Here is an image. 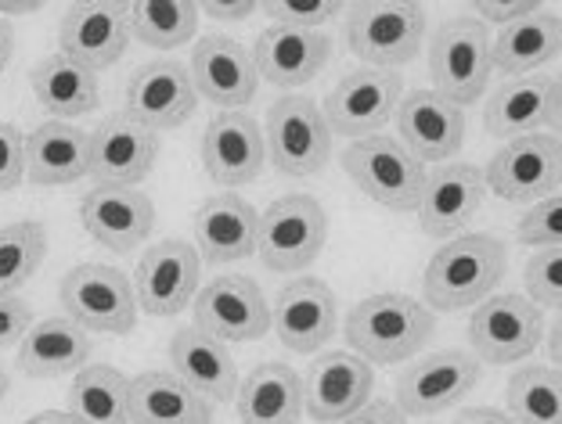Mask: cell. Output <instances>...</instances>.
Here are the masks:
<instances>
[{
	"instance_id": "obj_1",
	"label": "cell",
	"mask_w": 562,
	"mask_h": 424,
	"mask_svg": "<svg viewBox=\"0 0 562 424\" xmlns=\"http://www.w3.org/2000/svg\"><path fill=\"white\" fill-rule=\"evenodd\" d=\"M437 331V313L401 291L368 295L347 313V345L368 364H404L426 349Z\"/></svg>"
},
{
	"instance_id": "obj_2",
	"label": "cell",
	"mask_w": 562,
	"mask_h": 424,
	"mask_svg": "<svg viewBox=\"0 0 562 424\" xmlns=\"http://www.w3.org/2000/svg\"><path fill=\"white\" fill-rule=\"evenodd\" d=\"M505 241L494 234H462L432 252L422 274V295L432 313H458L480 306L505 277Z\"/></svg>"
},
{
	"instance_id": "obj_3",
	"label": "cell",
	"mask_w": 562,
	"mask_h": 424,
	"mask_svg": "<svg viewBox=\"0 0 562 424\" xmlns=\"http://www.w3.org/2000/svg\"><path fill=\"white\" fill-rule=\"evenodd\" d=\"M491 33L472 15H458L437 25L429 44L432 90L454 101L458 108L476 105L491 83Z\"/></svg>"
},
{
	"instance_id": "obj_4",
	"label": "cell",
	"mask_w": 562,
	"mask_h": 424,
	"mask_svg": "<svg viewBox=\"0 0 562 424\" xmlns=\"http://www.w3.org/2000/svg\"><path fill=\"white\" fill-rule=\"evenodd\" d=\"M347 44L364 69H401L418 58L426 44V11L418 4H353L347 15Z\"/></svg>"
},
{
	"instance_id": "obj_5",
	"label": "cell",
	"mask_w": 562,
	"mask_h": 424,
	"mask_svg": "<svg viewBox=\"0 0 562 424\" xmlns=\"http://www.w3.org/2000/svg\"><path fill=\"white\" fill-rule=\"evenodd\" d=\"M267 156L281 176H317L331 159V130L317 101L285 94L267 108Z\"/></svg>"
},
{
	"instance_id": "obj_6",
	"label": "cell",
	"mask_w": 562,
	"mask_h": 424,
	"mask_svg": "<svg viewBox=\"0 0 562 424\" xmlns=\"http://www.w3.org/2000/svg\"><path fill=\"white\" fill-rule=\"evenodd\" d=\"M328 216L322 202L311 195H285L257 220V252L260 263L274 274L311 266L325 249Z\"/></svg>"
},
{
	"instance_id": "obj_7",
	"label": "cell",
	"mask_w": 562,
	"mask_h": 424,
	"mask_svg": "<svg viewBox=\"0 0 562 424\" xmlns=\"http://www.w3.org/2000/svg\"><path fill=\"white\" fill-rule=\"evenodd\" d=\"M61 306L66 317L83 331L126 335L137 324V299L131 277L105 263H80L61 277Z\"/></svg>"
},
{
	"instance_id": "obj_8",
	"label": "cell",
	"mask_w": 562,
	"mask_h": 424,
	"mask_svg": "<svg viewBox=\"0 0 562 424\" xmlns=\"http://www.w3.org/2000/svg\"><path fill=\"white\" fill-rule=\"evenodd\" d=\"M342 170L368 198L393 213H412L418 205L426 165L412 159L393 137H364L342 151Z\"/></svg>"
},
{
	"instance_id": "obj_9",
	"label": "cell",
	"mask_w": 562,
	"mask_h": 424,
	"mask_svg": "<svg viewBox=\"0 0 562 424\" xmlns=\"http://www.w3.org/2000/svg\"><path fill=\"white\" fill-rule=\"evenodd\" d=\"M544 339V313L522 295H487L469 320V342L480 364H519Z\"/></svg>"
},
{
	"instance_id": "obj_10",
	"label": "cell",
	"mask_w": 562,
	"mask_h": 424,
	"mask_svg": "<svg viewBox=\"0 0 562 424\" xmlns=\"http://www.w3.org/2000/svg\"><path fill=\"white\" fill-rule=\"evenodd\" d=\"M480 381V359L462 349H437L397 375V410L404 417H432L465 400Z\"/></svg>"
},
{
	"instance_id": "obj_11",
	"label": "cell",
	"mask_w": 562,
	"mask_h": 424,
	"mask_svg": "<svg viewBox=\"0 0 562 424\" xmlns=\"http://www.w3.org/2000/svg\"><path fill=\"white\" fill-rule=\"evenodd\" d=\"M559 180L562 148L559 134L548 130L508 140L483 170V184L505 202H541L548 195H559Z\"/></svg>"
},
{
	"instance_id": "obj_12",
	"label": "cell",
	"mask_w": 562,
	"mask_h": 424,
	"mask_svg": "<svg viewBox=\"0 0 562 424\" xmlns=\"http://www.w3.org/2000/svg\"><path fill=\"white\" fill-rule=\"evenodd\" d=\"M199 277H202V260L191 241L184 238L156 241L137 260L131 280L137 310H145L148 317H177L195 299Z\"/></svg>"
},
{
	"instance_id": "obj_13",
	"label": "cell",
	"mask_w": 562,
	"mask_h": 424,
	"mask_svg": "<svg viewBox=\"0 0 562 424\" xmlns=\"http://www.w3.org/2000/svg\"><path fill=\"white\" fill-rule=\"evenodd\" d=\"M404 98V80L386 69H353L325 98V123L331 134L364 140L393 119Z\"/></svg>"
},
{
	"instance_id": "obj_14",
	"label": "cell",
	"mask_w": 562,
	"mask_h": 424,
	"mask_svg": "<svg viewBox=\"0 0 562 424\" xmlns=\"http://www.w3.org/2000/svg\"><path fill=\"white\" fill-rule=\"evenodd\" d=\"M303 381V410L317 424H339L357 414L375 389V370L368 359L350 349L317 353V359L306 367Z\"/></svg>"
},
{
	"instance_id": "obj_15",
	"label": "cell",
	"mask_w": 562,
	"mask_h": 424,
	"mask_svg": "<svg viewBox=\"0 0 562 424\" xmlns=\"http://www.w3.org/2000/svg\"><path fill=\"white\" fill-rule=\"evenodd\" d=\"M195 328L216 342H257L271 331V306L252 277L224 274L195 291Z\"/></svg>"
},
{
	"instance_id": "obj_16",
	"label": "cell",
	"mask_w": 562,
	"mask_h": 424,
	"mask_svg": "<svg viewBox=\"0 0 562 424\" xmlns=\"http://www.w3.org/2000/svg\"><path fill=\"white\" fill-rule=\"evenodd\" d=\"M199 94L191 72L177 58H156L140 66L126 83V115L145 130H173L195 115Z\"/></svg>"
},
{
	"instance_id": "obj_17",
	"label": "cell",
	"mask_w": 562,
	"mask_h": 424,
	"mask_svg": "<svg viewBox=\"0 0 562 424\" xmlns=\"http://www.w3.org/2000/svg\"><path fill=\"white\" fill-rule=\"evenodd\" d=\"M188 72H191V83H195V94L213 101L221 112H241L257 98V87H260L249 47L224 33L202 36L199 47L191 50Z\"/></svg>"
},
{
	"instance_id": "obj_18",
	"label": "cell",
	"mask_w": 562,
	"mask_h": 424,
	"mask_svg": "<svg viewBox=\"0 0 562 424\" xmlns=\"http://www.w3.org/2000/svg\"><path fill=\"white\" fill-rule=\"evenodd\" d=\"M393 119H397L401 148L422 165L447 162L465 145V108H458L454 101H447L437 90L404 94Z\"/></svg>"
},
{
	"instance_id": "obj_19",
	"label": "cell",
	"mask_w": 562,
	"mask_h": 424,
	"mask_svg": "<svg viewBox=\"0 0 562 424\" xmlns=\"http://www.w3.org/2000/svg\"><path fill=\"white\" fill-rule=\"evenodd\" d=\"M131 44V22H126V4H109V0H87L72 4L58 25L61 55L76 66L101 72L112 69L126 55Z\"/></svg>"
},
{
	"instance_id": "obj_20",
	"label": "cell",
	"mask_w": 562,
	"mask_h": 424,
	"mask_svg": "<svg viewBox=\"0 0 562 424\" xmlns=\"http://www.w3.org/2000/svg\"><path fill=\"white\" fill-rule=\"evenodd\" d=\"M483 198H487V184H483V170L469 162L437 165L426 173L418 195V230L432 241L462 234V227L480 213Z\"/></svg>"
},
{
	"instance_id": "obj_21",
	"label": "cell",
	"mask_w": 562,
	"mask_h": 424,
	"mask_svg": "<svg viewBox=\"0 0 562 424\" xmlns=\"http://www.w3.org/2000/svg\"><path fill=\"white\" fill-rule=\"evenodd\" d=\"M483 130L502 140H516L522 134H555L559 130V76L530 72L513 76L491 94L483 108Z\"/></svg>"
},
{
	"instance_id": "obj_22",
	"label": "cell",
	"mask_w": 562,
	"mask_h": 424,
	"mask_svg": "<svg viewBox=\"0 0 562 424\" xmlns=\"http://www.w3.org/2000/svg\"><path fill=\"white\" fill-rule=\"evenodd\" d=\"M271 324L289 353L311 356L322 349L339 328L336 295L317 277L289 280V285L278 291V302L271 306Z\"/></svg>"
},
{
	"instance_id": "obj_23",
	"label": "cell",
	"mask_w": 562,
	"mask_h": 424,
	"mask_svg": "<svg viewBox=\"0 0 562 424\" xmlns=\"http://www.w3.org/2000/svg\"><path fill=\"white\" fill-rule=\"evenodd\" d=\"M159 156V137L134 123L131 115H105L91 130V173L98 184L109 187H134L140 184Z\"/></svg>"
},
{
	"instance_id": "obj_24",
	"label": "cell",
	"mask_w": 562,
	"mask_h": 424,
	"mask_svg": "<svg viewBox=\"0 0 562 424\" xmlns=\"http://www.w3.org/2000/svg\"><path fill=\"white\" fill-rule=\"evenodd\" d=\"M267 140L249 112H216L202 134V165L221 187H241L260 176Z\"/></svg>"
},
{
	"instance_id": "obj_25",
	"label": "cell",
	"mask_w": 562,
	"mask_h": 424,
	"mask_svg": "<svg viewBox=\"0 0 562 424\" xmlns=\"http://www.w3.org/2000/svg\"><path fill=\"white\" fill-rule=\"evenodd\" d=\"M80 224L98 245L112 252H134L156 227V205L134 187L98 184L80 202Z\"/></svg>"
},
{
	"instance_id": "obj_26",
	"label": "cell",
	"mask_w": 562,
	"mask_h": 424,
	"mask_svg": "<svg viewBox=\"0 0 562 424\" xmlns=\"http://www.w3.org/2000/svg\"><path fill=\"white\" fill-rule=\"evenodd\" d=\"M252 66L257 76L274 87H303L317 80L328 66L331 41L314 30H289V25H267L252 44Z\"/></svg>"
},
{
	"instance_id": "obj_27",
	"label": "cell",
	"mask_w": 562,
	"mask_h": 424,
	"mask_svg": "<svg viewBox=\"0 0 562 424\" xmlns=\"http://www.w3.org/2000/svg\"><path fill=\"white\" fill-rule=\"evenodd\" d=\"M257 209L238 195H213L195 209V252L202 263L224 266L257 255Z\"/></svg>"
},
{
	"instance_id": "obj_28",
	"label": "cell",
	"mask_w": 562,
	"mask_h": 424,
	"mask_svg": "<svg viewBox=\"0 0 562 424\" xmlns=\"http://www.w3.org/2000/svg\"><path fill=\"white\" fill-rule=\"evenodd\" d=\"M131 424H213V403L173 370H145L126 392Z\"/></svg>"
},
{
	"instance_id": "obj_29",
	"label": "cell",
	"mask_w": 562,
	"mask_h": 424,
	"mask_svg": "<svg viewBox=\"0 0 562 424\" xmlns=\"http://www.w3.org/2000/svg\"><path fill=\"white\" fill-rule=\"evenodd\" d=\"M170 364L173 375L188 381L199 396H206L210 403H232L238 396V364L227 353L224 342L199 328H181L170 339Z\"/></svg>"
},
{
	"instance_id": "obj_30",
	"label": "cell",
	"mask_w": 562,
	"mask_h": 424,
	"mask_svg": "<svg viewBox=\"0 0 562 424\" xmlns=\"http://www.w3.org/2000/svg\"><path fill=\"white\" fill-rule=\"evenodd\" d=\"M87 165H91V134H83L80 126L50 119L25 137V176H30V184H76L80 176H87Z\"/></svg>"
},
{
	"instance_id": "obj_31",
	"label": "cell",
	"mask_w": 562,
	"mask_h": 424,
	"mask_svg": "<svg viewBox=\"0 0 562 424\" xmlns=\"http://www.w3.org/2000/svg\"><path fill=\"white\" fill-rule=\"evenodd\" d=\"M94 342L91 331H83L69 317H47L33 324L19 342V370L30 378H58L69 370L87 367Z\"/></svg>"
},
{
	"instance_id": "obj_32",
	"label": "cell",
	"mask_w": 562,
	"mask_h": 424,
	"mask_svg": "<svg viewBox=\"0 0 562 424\" xmlns=\"http://www.w3.org/2000/svg\"><path fill=\"white\" fill-rule=\"evenodd\" d=\"M241 424H300L303 417V381L289 364L271 359L249 370L235 396Z\"/></svg>"
},
{
	"instance_id": "obj_33",
	"label": "cell",
	"mask_w": 562,
	"mask_h": 424,
	"mask_svg": "<svg viewBox=\"0 0 562 424\" xmlns=\"http://www.w3.org/2000/svg\"><path fill=\"white\" fill-rule=\"evenodd\" d=\"M559 44H562L559 15L555 11L533 8L530 15H522L519 22L505 25L497 33V41L491 44V61L505 76H530L533 69L559 58Z\"/></svg>"
},
{
	"instance_id": "obj_34",
	"label": "cell",
	"mask_w": 562,
	"mask_h": 424,
	"mask_svg": "<svg viewBox=\"0 0 562 424\" xmlns=\"http://www.w3.org/2000/svg\"><path fill=\"white\" fill-rule=\"evenodd\" d=\"M30 87L33 98L41 101V108L50 112L55 119H76V115H87L98 108V76L91 69L76 66L72 58L47 55L33 66L30 72Z\"/></svg>"
},
{
	"instance_id": "obj_35",
	"label": "cell",
	"mask_w": 562,
	"mask_h": 424,
	"mask_svg": "<svg viewBox=\"0 0 562 424\" xmlns=\"http://www.w3.org/2000/svg\"><path fill=\"white\" fill-rule=\"evenodd\" d=\"M126 392H131V378H123V370L112 364L80 367L69 389V414L80 424H131Z\"/></svg>"
},
{
	"instance_id": "obj_36",
	"label": "cell",
	"mask_w": 562,
	"mask_h": 424,
	"mask_svg": "<svg viewBox=\"0 0 562 424\" xmlns=\"http://www.w3.org/2000/svg\"><path fill=\"white\" fill-rule=\"evenodd\" d=\"M131 33L151 50L184 47L199 30V8L188 0H134L126 4Z\"/></svg>"
},
{
	"instance_id": "obj_37",
	"label": "cell",
	"mask_w": 562,
	"mask_h": 424,
	"mask_svg": "<svg viewBox=\"0 0 562 424\" xmlns=\"http://www.w3.org/2000/svg\"><path fill=\"white\" fill-rule=\"evenodd\" d=\"M513 424H562V378L552 364L519 367L505 389Z\"/></svg>"
},
{
	"instance_id": "obj_38",
	"label": "cell",
	"mask_w": 562,
	"mask_h": 424,
	"mask_svg": "<svg viewBox=\"0 0 562 424\" xmlns=\"http://www.w3.org/2000/svg\"><path fill=\"white\" fill-rule=\"evenodd\" d=\"M47 255V234L36 220L0 227V299L15 295L41 270Z\"/></svg>"
},
{
	"instance_id": "obj_39",
	"label": "cell",
	"mask_w": 562,
	"mask_h": 424,
	"mask_svg": "<svg viewBox=\"0 0 562 424\" xmlns=\"http://www.w3.org/2000/svg\"><path fill=\"white\" fill-rule=\"evenodd\" d=\"M522 285H527L530 302L538 306V310H559V302H562V252H559V245L530 255L527 270H522Z\"/></svg>"
},
{
	"instance_id": "obj_40",
	"label": "cell",
	"mask_w": 562,
	"mask_h": 424,
	"mask_svg": "<svg viewBox=\"0 0 562 424\" xmlns=\"http://www.w3.org/2000/svg\"><path fill=\"white\" fill-rule=\"evenodd\" d=\"M562 202L559 195H548L541 202H533L527 216L516 224V241L530 249H555L562 234Z\"/></svg>"
},
{
	"instance_id": "obj_41",
	"label": "cell",
	"mask_w": 562,
	"mask_h": 424,
	"mask_svg": "<svg viewBox=\"0 0 562 424\" xmlns=\"http://www.w3.org/2000/svg\"><path fill=\"white\" fill-rule=\"evenodd\" d=\"M263 11L271 15L278 25H289V30H314L322 33V25L331 22L339 15V4H331V0H317V4H263Z\"/></svg>"
},
{
	"instance_id": "obj_42",
	"label": "cell",
	"mask_w": 562,
	"mask_h": 424,
	"mask_svg": "<svg viewBox=\"0 0 562 424\" xmlns=\"http://www.w3.org/2000/svg\"><path fill=\"white\" fill-rule=\"evenodd\" d=\"M25 176V137L19 126L0 123V195L15 191Z\"/></svg>"
},
{
	"instance_id": "obj_43",
	"label": "cell",
	"mask_w": 562,
	"mask_h": 424,
	"mask_svg": "<svg viewBox=\"0 0 562 424\" xmlns=\"http://www.w3.org/2000/svg\"><path fill=\"white\" fill-rule=\"evenodd\" d=\"M30 306H25L22 299H15V295H4L0 299V353L8 349V345L22 342V335L30 331Z\"/></svg>"
},
{
	"instance_id": "obj_44",
	"label": "cell",
	"mask_w": 562,
	"mask_h": 424,
	"mask_svg": "<svg viewBox=\"0 0 562 424\" xmlns=\"http://www.w3.org/2000/svg\"><path fill=\"white\" fill-rule=\"evenodd\" d=\"M533 8H541V4H494V0H483V4H472V11H476V22H483V25H513V22H519L522 15H530Z\"/></svg>"
},
{
	"instance_id": "obj_45",
	"label": "cell",
	"mask_w": 562,
	"mask_h": 424,
	"mask_svg": "<svg viewBox=\"0 0 562 424\" xmlns=\"http://www.w3.org/2000/svg\"><path fill=\"white\" fill-rule=\"evenodd\" d=\"M342 424H404V414L397 410V403H390V400H368Z\"/></svg>"
},
{
	"instance_id": "obj_46",
	"label": "cell",
	"mask_w": 562,
	"mask_h": 424,
	"mask_svg": "<svg viewBox=\"0 0 562 424\" xmlns=\"http://www.w3.org/2000/svg\"><path fill=\"white\" fill-rule=\"evenodd\" d=\"M451 424H513V417L494 406H462Z\"/></svg>"
},
{
	"instance_id": "obj_47",
	"label": "cell",
	"mask_w": 562,
	"mask_h": 424,
	"mask_svg": "<svg viewBox=\"0 0 562 424\" xmlns=\"http://www.w3.org/2000/svg\"><path fill=\"white\" fill-rule=\"evenodd\" d=\"M260 4H202V11L206 15H213V19H249L252 11H257Z\"/></svg>"
},
{
	"instance_id": "obj_48",
	"label": "cell",
	"mask_w": 562,
	"mask_h": 424,
	"mask_svg": "<svg viewBox=\"0 0 562 424\" xmlns=\"http://www.w3.org/2000/svg\"><path fill=\"white\" fill-rule=\"evenodd\" d=\"M11 58H15V30H11V22L0 19V76L8 72Z\"/></svg>"
},
{
	"instance_id": "obj_49",
	"label": "cell",
	"mask_w": 562,
	"mask_h": 424,
	"mask_svg": "<svg viewBox=\"0 0 562 424\" xmlns=\"http://www.w3.org/2000/svg\"><path fill=\"white\" fill-rule=\"evenodd\" d=\"M25 424H80L69 410H44V414H33Z\"/></svg>"
},
{
	"instance_id": "obj_50",
	"label": "cell",
	"mask_w": 562,
	"mask_h": 424,
	"mask_svg": "<svg viewBox=\"0 0 562 424\" xmlns=\"http://www.w3.org/2000/svg\"><path fill=\"white\" fill-rule=\"evenodd\" d=\"M36 4H0V19L8 22V15H33Z\"/></svg>"
},
{
	"instance_id": "obj_51",
	"label": "cell",
	"mask_w": 562,
	"mask_h": 424,
	"mask_svg": "<svg viewBox=\"0 0 562 424\" xmlns=\"http://www.w3.org/2000/svg\"><path fill=\"white\" fill-rule=\"evenodd\" d=\"M548 349H552V367H559V320H552V335H548Z\"/></svg>"
},
{
	"instance_id": "obj_52",
	"label": "cell",
	"mask_w": 562,
	"mask_h": 424,
	"mask_svg": "<svg viewBox=\"0 0 562 424\" xmlns=\"http://www.w3.org/2000/svg\"><path fill=\"white\" fill-rule=\"evenodd\" d=\"M8 385H11V381H8V375H4V370H0V400H4V392H8Z\"/></svg>"
}]
</instances>
